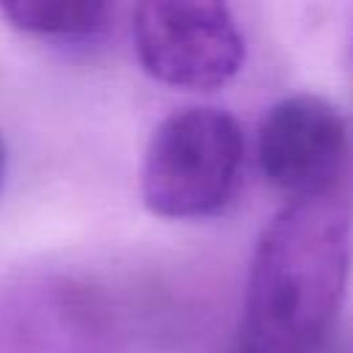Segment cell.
<instances>
[{
  "instance_id": "8992f818",
  "label": "cell",
  "mask_w": 353,
  "mask_h": 353,
  "mask_svg": "<svg viewBox=\"0 0 353 353\" xmlns=\"http://www.w3.org/2000/svg\"><path fill=\"white\" fill-rule=\"evenodd\" d=\"M6 163H8V152H6V141L0 135V188H3V179H6Z\"/></svg>"
},
{
  "instance_id": "7a4b0ae2",
  "label": "cell",
  "mask_w": 353,
  "mask_h": 353,
  "mask_svg": "<svg viewBox=\"0 0 353 353\" xmlns=\"http://www.w3.org/2000/svg\"><path fill=\"white\" fill-rule=\"evenodd\" d=\"M245 135L223 108H182L165 116L143 152L141 196L152 215L196 221L218 215L240 185Z\"/></svg>"
},
{
  "instance_id": "277c9868",
  "label": "cell",
  "mask_w": 353,
  "mask_h": 353,
  "mask_svg": "<svg viewBox=\"0 0 353 353\" xmlns=\"http://www.w3.org/2000/svg\"><path fill=\"white\" fill-rule=\"evenodd\" d=\"M350 154L342 110L320 94L279 99L262 119L256 160L265 179L295 199L334 196Z\"/></svg>"
},
{
  "instance_id": "5b68a950",
  "label": "cell",
  "mask_w": 353,
  "mask_h": 353,
  "mask_svg": "<svg viewBox=\"0 0 353 353\" xmlns=\"http://www.w3.org/2000/svg\"><path fill=\"white\" fill-rule=\"evenodd\" d=\"M0 14L30 36L80 39L108 25L110 6L102 0H8L0 3Z\"/></svg>"
},
{
  "instance_id": "3957f363",
  "label": "cell",
  "mask_w": 353,
  "mask_h": 353,
  "mask_svg": "<svg viewBox=\"0 0 353 353\" xmlns=\"http://www.w3.org/2000/svg\"><path fill=\"white\" fill-rule=\"evenodd\" d=\"M132 44L146 74L185 91H215L245 61V39L221 3H138L132 8Z\"/></svg>"
},
{
  "instance_id": "6da1fadb",
  "label": "cell",
  "mask_w": 353,
  "mask_h": 353,
  "mask_svg": "<svg viewBox=\"0 0 353 353\" xmlns=\"http://www.w3.org/2000/svg\"><path fill=\"white\" fill-rule=\"evenodd\" d=\"M353 268V218L334 199H295L262 229L232 353H317Z\"/></svg>"
}]
</instances>
